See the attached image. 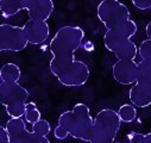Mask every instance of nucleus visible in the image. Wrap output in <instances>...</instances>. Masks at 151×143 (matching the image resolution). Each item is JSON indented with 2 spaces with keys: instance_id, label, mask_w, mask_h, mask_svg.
<instances>
[{
  "instance_id": "1",
  "label": "nucleus",
  "mask_w": 151,
  "mask_h": 143,
  "mask_svg": "<svg viewBox=\"0 0 151 143\" xmlns=\"http://www.w3.org/2000/svg\"><path fill=\"white\" fill-rule=\"evenodd\" d=\"M58 125L68 129L71 137L89 143L93 135L94 119L91 116L89 107L83 103H78L74 105L73 110L60 115Z\"/></svg>"
},
{
  "instance_id": "2",
  "label": "nucleus",
  "mask_w": 151,
  "mask_h": 143,
  "mask_svg": "<svg viewBox=\"0 0 151 143\" xmlns=\"http://www.w3.org/2000/svg\"><path fill=\"white\" fill-rule=\"evenodd\" d=\"M122 119L118 111L102 109L94 118L93 135L89 143H114Z\"/></svg>"
},
{
  "instance_id": "3",
  "label": "nucleus",
  "mask_w": 151,
  "mask_h": 143,
  "mask_svg": "<svg viewBox=\"0 0 151 143\" xmlns=\"http://www.w3.org/2000/svg\"><path fill=\"white\" fill-rule=\"evenodd\" d=\"M85 40V31L81 26L65 25L58 29L50 42V50L52 55L74 54L81 48Z\"/></svg>"
},
{
  "instance_id": "4",
  "label": "nucleus",
  "mask_w": 151,
  "mask_h": 143,
  "mask_svg": "<svg viewBox=\"0 0 151 143\" xmlns=\"http://www.w3.org/2000/svg\"><path fill=\"white\" fill-rule=\"evenodd\" d=\"M96 14L99 20L106 26L107 30L131 19L127 6L118 0H104L101 1L98 5Z\"/></svg>"
},
{
  "instance_id": "5",
  "label": "nucleus",
  "mask_w": 151,
  "mask_h": 143,
  "mask_svg": "<svg viewBox=\"0 0 151 143\" xmlns=\"http://www.w3.org/2000/svg\"><path fill=\"white\" fill-rule=\"evenodd\" d=\"M137 24L129 19L123 22L112 29H108L104 35V44L109 51H117L123 44L131 41V38L137 33Z\"/></svg>"
},
{
  "instance_id": "6",
  "label": "nucleus",
  "mask_w": 151,
  "mask_h": 143,
  "mask_svg": "<svg viewBox=\"0 0 151 143\" xmlns=\"http://www.w3.org/2000/svg\"><path fill=\"white\" fill-rule=\"evenodd\" d=\"M29 44L24 29L18 25H0V50L1 51H22Z\"/></svg>"
},
{
  "instance_id": "7",
  "label": "nucleus",
  "mask_w": 151,
  "mask_h": 143,
  "mask_svg": "<svg viewBox=\"0 0 151 143\" xmlns=\"http://www.w3.org/2000/svg\"><path fill=\"white\" fill-rule=\"evenodd\" d=\"M91 75L89 67L86 62L75 60L71 62L62 73L57 77L60 84L67 87H80L83 86Z\"/></svg>"
},
{
  "instance_id": "8",
  "label": "nucleus",
  "mask_w": 151,
  "mask_h": 143,
  "mask_svg": "<svg viewBox=\"0 0 151 143\" xmlns=\"http://www.w3.org/2000/svg\"><path fill=\"white\" fill-rule=\"evenodd\" d=\"M138 63L134 61H117L112 66V75L120 85H133L137 82Z\"/></svg>"
},
{
  "instance_id": "9",
  "label": "nucleus",
  "mask_w": 151,
  "mask_h": 143,
  "mask_svg": "<svg viewBox=\"0 0 151 143\" xmlns=\"http://www.w3.org/2000/svg\"><path fill=\"white\" fill-rule=\"evenodd\" d=\"M30 93L18 82H1L0 86V103L5 107L18 101H26Z\"/></svg>"
},
{
  "instance_id": "10",
  "label": "nucleus",
  "mask_w": 151,
  "mask_h": 143,
  "mask_svg": "<svg viewBox=\"0 0 151 143\" xmlns=\"http://www.w3.org/2000/svg\"><path fill=\"white\" fill-rule=\"evenodd\" d=\"M23 29L27 37L29 43L33 46L44 43L50 35V26L47 22L29 19L24 24Z\"/></svg>"
},
{
  "instance_id": "11",
  "label": "nucleus",
  "mask_w": 151,
  "mask_h": 143,
  "mask_svg": "<svg viewBox=\"0 0 151 143\" xmlns=\"http://www.w3.org/2000/svg\"><path fill=\"white\" fill-rule=\"evenodd\" d=\"M55 9V4L51 0H26V12L30 19L47 22L52 11Z\"/></svg>"
},
{
  "instance_id": "12",
  "label": "nucleus",
  "mask_w": 151,
  "mask_h": 143,
  "mask_svg": "<svg viewBox=\"0 0 151 143\" xmlns=\"http://www.w3.org/2000/svg\"><path fill=\"white\" fill-rule=\"evenodd\" d=\"M129 98L134 106L139 109H145L151 105V86L137 81L131 86Z\"/></svg>"
},
{
  "instance_id": "13",
  "label": "nucleus",
  "mask_w": 151,
  "mask_h": 143,
  "mask_svg": "<svg viewBox=\"0 0 151 143\" xmlns=\"http://www.w3.org/2000/svg\"><path fill=\"white\" fill-rule=\"evenodd\" d=\"M74 61H75V55L74 54L52 55V58L50 60V63H49V68H50L51 73L55 77H58L62 72Z\"/></svg>"
},
{
  "instance_id": "14",
  "label": "nucleus",
  "mask_w": 151,
  "mask_h": 143,
  "mask_svg": "<svg viewBox=\"0 0 151 143\" xmlns=\"http://www.w3.org/2000/svg\"><path fill=\"white\" fill-rule=\"evenodd\" d=\"M26 9V0H1L0 11L5 18L16 16L22 10Z\"/></svg>"
},
{
  "instance_id": "15",
  "label": "nucleus",
  "mask_w": 151,
  "mask_h": 143,
  "mask_svg": "<svg viewBox=\"0 0 151 143\" xmlns=\"http://www.w3.org/2000/svg\"><path fill=\"white\" fill-rule=\"evenodd\" d=\"M6 130L11 137V139L24 137L29 132V130L26 128V123L22 118H10L6 123Z\"/></svg>"
},
{
  "instance_id": "16",
  "label": "nucleus",
  "mask_w": 151,
  "mask_h": 143,
  "mask_svg": "<svg viewBox=\"0 0 151 143\" xmlns=\"http://www.w3.org/2000/svg\"><path fill=\"white\" fill-rule=\"evenodd\" d=\"M22 78L20 68L12 62L4 64L0 69V79L1 82H18Z\"/></svg>"
},
{
  "instance_id": "17",
  "label": "nucleus",
  "mask_w": 151,
  "mask_h": 143,
  "mask_svg": "<svg viewBox=\"0 0 151 143\" xmlns=\"http://www.w3.org/2000/svg\"><path fill=\"white\" fill-rule=\"evenodd\" d=\"M118 61H134L138 55V47L133 41H129L123 44L117 51H114Z\"/></svg>"
},
{
  "instance_id": "18",
  "label": "nucleus",
  "mask_w": 151,
  "mask_h": 143,
  "mask_svg": "<svg viewBox=\"0 0 151 143\" xmlns=\"http://www.w3.org/2000/svg\"><path fill=\"white\" fill-rule=\"evenodd\" d=\"M137 81L151 86V62L140 61L138 63Z\"/></svg>"
},
{
  "instance_id": "19",
  "label": "nucleus",
  "mask_w": 151,
  "mask_h": 143,
  "mask_svg": "<svg viewBox=\"0 0 151 143\" xmlns=\"http://www.w3.org/2000/svg\"><path fill=\"white\" fill-rule=\"evenodd\" d=\"M118 115L124 123H131L137 117V110L133 104H124L119 107Z\"/></svg>"
},
{
  "instance_id": "20",
  "label": "nucleus",
  "mask_w": 151,
  "mask_h": 143,
  "mask_svg": "<svg viewBox=\"0 0 151 143\" xmlns=\"http://www.w3.org/2000/svg\"><path fill=\"white\" fill-rule=\"evenodd\" d=\"M5 110L7 116H10V118H22L23 116H25V112H26V101L13 103L6 106Z\"/></svg>"
},
{
  "instance_id": "21",
  "label": "nucleus",
  "mask_w": 151,
  "mask_h": 143,
  "mask_svg": "<svg viewBox=\"0 0 151 143\" xmlns=\"http://www.w3.org/2000/svg\"><path fill=\"white\" fill-rule=\"evenodd\" d=\"M25 121L26 123H30V124H35L36 122H38L41 118V111L38 110L37 105L33 103V101H30V103H26V112H25Z\"/></svg>"
},
{
  "instance_id": "22",
  "label": "nucleus",
  "mask_w": 151,
  "mask_h": 143,
  "mask_svg": "<svg viewBox=\"0 0 151 143\" xmlns=\"http://www.w3.org/2000/svg\"><path fill=\"white\" fill-rule=\"evenodd\" d=\"M31 131L41 136H48L51 131V125L47 119H40L38 122L32 124Z\"/></svg>"
},
{
  "instance_id": "23",
  "label": "nucleus",
  "mask_w": 151,
  "mask_h": 143,
  "mask_svg": "<svg viewBox=\"0 0 151 143\" xmlns=\"http://www.w3.org/2000/svg\"><path fill=\"white\" fill-rule=\"evenodd\" d=\"M138 55L140 56L142 61L151 62V40H144L140 46L138 47Z\"/></svg>"
},
{
  "instance_id": "24",
  "label": "nucleus",
  "mask_w": 151,
  "mask_h": 143,
  "mask_svg": "<svg viewBox=\"0 0 151 143\" xmlns=\"http://www.w3.org/2000/svg\"><path fill=\"white\" fill-rule=\"evenodd\" d=\"M25 143H50L48 136H41L32 131H29L25 137Z\"/></svg>"
},
{
  "instance_id": "25",
  "label": "nucleus",
  "mask_w": 151,
  "mask_h": 143,
  "mask_svg": "<svg viewBox=\"0 0 151 143\" xmlns=\"http://www.w3.org/2000/svg\"><path fill=\"white\" fill-rule=\"evenodd\" d=\"M69 135H70V134H69L68 129H65V128L62 126V125H57V126L55 128V130H54V136H55V138H57V139H65Z\"/></svg>"
},
{
  "instance_id": "26",
  "label": "nucleus",
  "mask_w": 151,
  "mask_h": 143,
  "mask_svg": "<svg viewBox=\"0 0 151 143\" xmlns=\"http://www.w3.org/2000/svg\"><path fill=\"white\" fill-rule=\"evenodd\" d=\"M129 143H145V134H138V132H131L127 135Z\"/></svg>"
},
{
  "instance_id": "27",
  "label": "nucleus",
  "mask_w": 151,
  "mask_h": 143,
  "mask_svg": "<svg viewBox=\"0 0 151 143\" xmlns=\"http://www.w3.org/2000/svg\"><path fill=\"white\" fill-rule=\"evenodd\" d=\"M132 5L138 10H147L151 7V1H144V0H132Z\"/></svg>"
},
{
  "instance_id": "28",
  "label": "nucleus",
  "mask_w": 151,
  "mask_h": 143,
  "mask_svg": "<svg viewBox=\"0 0 151 143\" xmlns=\"http://www.w3.org/2000/svg\"><path fill=\"white\" fill-rule=\"evenodd\" d=\"M0 143H12L6 126H0Z\"/></svg>"
},
{
  "instance_id": "29",
  "label": "nucleus",
  "mask_w": 151,
  "mask_h": 143,
  "mask_svg": "<svg viewBox=\"0 0 151 143\" xmlns=\"http://www.w3.org/2000/svg\"><path fill=\"white\" fill-rule=\"evenodd\" d=\"M145 31H146V35H147V38H149V40H151V20L146 24Z\"/></svg>"
},
{
  "instance_id": "30",
  "label": "nucleus",
  "mask_w": 151,
  "mask_h": 143,
  "mask_svg": "<svg viewBox=\"0 0 151 143\" xmlns=\"http://www.w3.org/2000/svg\"><path fill=\"white\" fill-rule=\"evenodd\" d=\"M83 48L86 50H94V44H92V42L87 41L86 43H83Z\"/></svg>"
},
{
  "instance_id": "31",
  "label": "nucleus",
  "mask_w": 151,
  "mask_h": 143,
  "mask_svg": "<svg viewBox=\"0 0 151 143\" xmlns=\"http://www.w3.org/2000/svg\"><path fill=\"white\" fill-rule=\"evenodd\" d=\"M145 143H151V132L145 134Z\"/></svg>"
},
{
  "instance_id": "32",
  "label": "nucleus",
  "mask_w": 151,
  "mask_h": 143,
  "mask_svg": "<svg viewBox=\"0 0 151 143\" xmlns=\"http://www.w3.org/2000/svg\"><path fill=\"white\" fill-rule=\"evenodd\" d=\"M114 143H122V142H114Z\"/></svg>"
},
{
  "instance_id": "33",
  "label": "nucleus",
  "mask_w": 151,
  "mask_h": 143,
  "mask_svg": "<svg viewBox=\"0 0 151 143\" xmlns=\"http://www.w3.org/2000/svg\"><path fill=\"white\" fill-rule=\"evenodd\" d=\"M150 10H151V7H150Z\"/></svg>"
}]
</instances>
